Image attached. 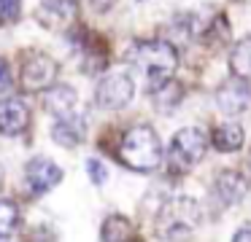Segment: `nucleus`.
Instances as JSON below:
<instances>
[{"instance_id":"23","label":"nucleus","mask_w":251,"mask_h":242,"mask_svg":"<svg viewBox=\"0 0 251 242\" xmlns=\"http://www.w3.org/2000/svg\"><path fill=\"white\" fill-rule=\"evenodd\" d=\"M89 3H92L98 11H108V8H114L116 0H89Z\"/></svg>"},{"instance_id":"18","label":"nucleus","mask_w":251,"mask_h":242,"mask_svg":"<svg viewBox=\"0 0 251 242\" xmlns=\"http://www.w3.org/2000/svg\"><path fill=\"white\" fill-rule=\"evenodd\" d=\"M19 223V210L11 199H0V240H8V237L17 231Z\"/></svg>"},{"instance_id":"15","label":"nucleus","mask_w":251,"mask_h":242,"mask_svg":"<svg viewBox=\"0 0 251 242\" xmlns=\"http://www.w3.org/2000/svg\"><path fill=\"white\" fill-rule=\"evenodd\" d=\"M149 94H151L157 110L168 113V110H176V108H178V102L184 100V86L176 84V81L170 78V81H165V84H159L157 89H151Z\"/></svg>"},{"instance_id":"24","label":"nucleus","mask_w":251,"mask_h":242,"mask_svg":"<svg viewBox=\"0 0 251 242\" xmlns=\"http://www.w3.org/2000/svg\"><path fill=\"white\" fill-rule=\"evenodd\" d=\"M0 186H3V167H0Z\"/></svg>"},{"instance_id":"4","label":"nucleus","mask_w":251,"mask_h":242,"mask_svg":"<svg viewBox=\"0 0 251 242\" xmlns=\"http://www.w3.org/2000/svg\"><path fill=\"white\" fill-rule=\"evenodd\" d=\"M208 148V140L200 129L195 127H184L173 134L168 145V167L170 172H189L197 161H202Z\"/></svg>"},{"instance_id":"5","label":"nucleus","mask_w":251,"mask_h":242,"mask_svg":"<svg viewBox=\"0 0 251 242\" xmlns=\"http://www.w3.org/2000/svg\"><path fill=\"white\" fill-rule=\"evenodd\" d=\"M132 94H135V81H132V75L127 70H114V73H105L100 78L95 100L105 110H119V108L130 105Z\"/></svg>"},{"instance_id":"16","label":"nucleus","mask_w":251,"mask_h":242,"mask_svg":"<svg viewBox=\"0 0 251 242\" xmlns=\"http://www.w3.org/2000/svg\"><path fill=\"white\" fill-rule=\"evenodd\" d=\"M229 70L235 78L251 81V35L235 43L232 54H229Z\"/></svg>"},{"instance_id":"8","label":"nucleus","mask_w":251,"mask_h":242,"mask_svg":"<svg viewBox=\"0 0 251 242\" xmlns=\"http://www.w3.org/2000/svg\"><path fill=\"white\" fill-rule=\"evenodd\" d=\"M251 105V86L243 78H232L216 89V108L224 116H238Z\"/></svg>"},{"instance_id":"1","label":"nucleus","mask_w":251,"mask_h":242,"mask_svg":"<svg viewBox=\"0 0 251 242\" xmlns=\"http://www.w3.org/2000/svg\"><path fill=\"white\" fill-rule=\"evenodd\" d=\"M127 62L149 81V91L157 89L159 84L173 78V70L178 65V51L170 41L154 38V41H138L127 51Z\"/></svg>"},{"instance_id":"14","label":"nucleus","mask_w":251,"mask_h":242,"mask_svg":"<svg viewBox=\"0 0 251 242\" xmlns=\"http://www.w3.org/2000/svg\"><path fill=\"white\" fill-rule=\"evenodd\" d=\"M213 145H216V151H222V154H232V151H238L240 145H243L246 134H243V127L240 124H222V127L213 129Z\"/></svg>"},{"instance_id":"9","label":"nucleus","mask_w":251,"mask_h":242,"mask_svg":"<svg viewBox=\"0 0 251 242\" xmlns=\"http://www.w3.org/2000/svg\"><path fill=\"white\" fill-rule=\"evenodd\" d=\"M78 16V0H44L38 5V22L46 30H65Z\"/></svg>"},{"instance_id":"17","label":"nucleus","mask_w":251,"mask_h":242,"mask_svg":"<svg viewBox=\"0 0 251 242\" xmlns=\"http://www.w3.org/2000/svg\"><path fill=\"white\" fill-rule=\"evenodd\" d=\"M132 223L125 215H111L103 220V242H130Z\"/></svg>"},{"instance_id":"13","label":"nucleus","mask_w":251,"mask_h":242,"mask_svg":"<svg viewBox=\"0 0 251 242\" xmlns=\"http://www.w3.org/2000/svg\"><path fill=\"white\" fill-rule=\"evenodd\" d=\"M76 89L68 84H51L49 89H44V102H46V110L54 113L57 118L60 116H68V113H73V108H76Z\"/></svg>"},{"instance_id":"19","label":"nucleus","mask_w":251,"mask_h":242,"mask_svg":"<svg viewBox=\"0 0 251 242\" xmlns=\"http://www.w3.org/2000/svg\"><path fill=\"white\" fill-rule=\"evenodd\" d=\"M22 14V0H0V27H8Z\"/></svg>"},{"instance_id":"25","label":"nucleus","mask_w":251,"mask_h":242,"mask_svg":"<svg viewBox=\"0 0 251 242\" xmlns=\"http://www.w3.org/2000/svg\"><path fill=\"white\" fill-rule=\"evenodd\" d=\"M249 172H251V156H249Z\"/></svg>"},{"instance_id":"12","label":"nucleus","mask_w":251,"mask_h":242,"mask_svg":"<svg viewBox=\"0 0 251 242\" xmlns=\"http://www.w3.org/2000/svg\"><path fill=\"white\" fill-rule=\"evenodd\" d=\"M84 134H87V121H84V116H78V113L60 116L57 124L51 127V137H54V143L65 145V148H76V145L84 140Z\"/></svg>"},{"instance_id":"7","label":"nucleus","mask_w":251,"mask_h":242,"mask_svg":"<svg viewBox=\"0 0 251 242\" xmlns=\"http://www.w3.org/2000/svg\"><path fill=\"white\" fill-rule=\"evenodd\" d=\"M25 180H27V186L33 194H46L54 186H60L62 170L51 159H46V156H35V159H30L27 167H25Z\"/></svg>"},{"instance_id":"3","label":"nucleus","mask_w":251,"mask_h":242,"mask_svg":"<svg viewBox=\"0 0 251 242\" xmlns=\"http://www.w3.org/2000/svg\"><path fill=\"white\" fill-rule=\"evenodd\" d=\"M197 223H200V204L189 197H176L159 210L157 237L165 242H186L192 240Z\"/></svg>"},{"instance_id":"6","label":"nucleus","mask_w":251,"mask_h":242,"mask_svg":"<svg viewBox=\"0 0 251 242\" xmlns=\"http://www.w3.org/2000/svg\"><path fill=\"white\" fill-rule=\"evenodd\" d=\"M57 78V62L41 51H27L19 65V81L25 91H44Z\"/></svg>"},{"instance_id":"11","label":"nucleus","mask_w":251,"mask_h":242,"mask_svg":"<svg viewBox=\"0 0 251 242\" xmlns=\"http://www.w3.org/2000/svg\"><path fill=\"white\" fill-rule=\"evenodd\" d=\"M246 191H249V183H246V177L240 175V172H235V170L219 172L216 180H213V197H216L224 207L238 204L240 199L246 197Z\"/></svg>"},{"instance_id":"20","label":"nucleus","mask_w":251,"mask_h":242,"mask_svg":"<svg viewBox=\"0 0 251 242\" xmlns=\"http://www.w3.org/2000/svg\"><path fill=\"white\" fill-rule=\"evenodd\" d=\"M87 175L95 186H103V183L108 180V170H105L98 159H87Z\"/></svg>"},{"instance_id":"10","label":"nucleus","mask_w":251,"mask_h":242,"mask_svg":"<svg viewBox=\"0 0 251 242\" xmlns=\"http://www.w3.org/2000/svg\"><path fill=\"white\" fill-rule=\"evenodd\" d=\"M30 124V108L25 105L22 97H6L0 100V134L14 137L22 134Z\"/></svg>"},{"instance_id":"2","label":"nucleus","mask_w":251,"mask_h":242,"mask_svg":"<svg viewBox=\"0 0 251 242\" xmlns=\"http://www.w3.org/2000/svg\"><path fill=\"white\" fill-rule=\"evenodd\" d=\"M119 159L125 167L138 172H151L162 161V143H159L157 132L146 124H138L130 132H125L119 143Z\"/></svg>"},{"instance_id":"22","label":"nucleus","mask_w":251,"mask_h":242,"mask_svg":"<svg viewBox=\"0 0 251 242\" xmlns=\"http://www.w3.org/2000/svg\"><path fill=\"white\" fill-rule=\"evenodd\" d=\"M232 242H251V223H246V226H240L238 231H235V237H232Z\"/></svg>"},{"instance_id":"21","label":"nucleus","mask_w":251,"mask_h":242,"mask_svg":"<svg viewBox=\"0 0 251 242\" xmlns=\"http://www.w3.org/2000/svg\"><path fill=\"white\" fill-rule=\"evenodd\" d=\"M11 86V70H8L6 59H0V91H6Z\"/></svg>"}]
</instances>
